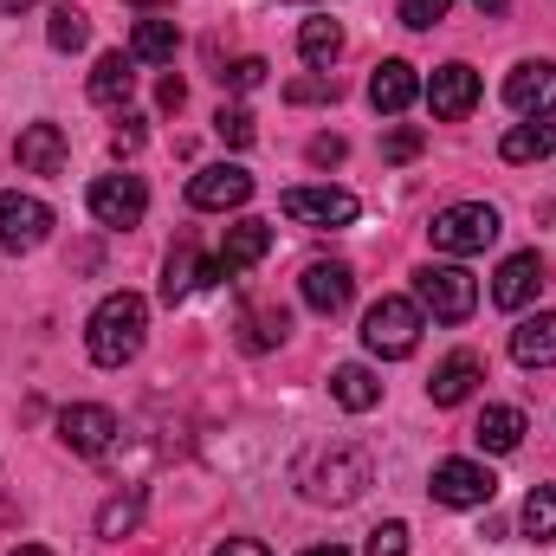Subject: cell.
<instances>
[{"label":"cell","instance_id":"cell-1","mask_svg":"<svg viewBox=\"0 0 556 556\" xmlns=\"http://www.w3.org/2000/svg\"><path fill=\"white\" fill-rule=\"evenodd\" d=\"M142 330H149V304H142L137 291H111V298L91 311V330H85L91 363H98V369H124L142 350Z\"/></svg>","mask_w":556,"mask_h":556},{"label":"cell","instance_id":"cell-2","mask_svg":"<svg viewBox=\"0 0 556 556\" xmlns=\"http://www.w3.org/2000/svg\"><path fill=\"white\" fill-rule=\"evenodd\" d=\"M369 485H376V466H369L363 446H330V453H317V459L304 466V498H311V505H330V511L356 505Z\"/></svg>","mask_w":556,"mask_h":556},{"label":"cell","instance_id":"cell-3","mask_svg":"<svg viewBox=\"0 0 556 556\" xmlns=\"http://www.w3.org/2000/svg\"><path fill=\"white\" fill-rule=\"evenodd\" d=\"M363 343H369V356H382V363L415 356V343H420V304H415V298H376V304L363 311Z\"/></svg>","mask_w":556,"mask_h":556},{"label":"cell","instance_id":"cell-4","mask_svg":"<svg viewBox=\"0 0 556 556\" xmlns=\"http://www.w3.org/2000/svg\"><path fill=\"white\" fill-rule=\"evenodd\" d=\"M415 304H420V317H433V324H466L472 304H479V278L466 266H420Z\"/></svg>","mask_w":556,"mask_h":556},{"label":"cell","instance_id":"cell-5","mask_svg":"<svg viewBox=\"0 0 556 556\" xmlns=\"http://www.w3.org/2000/svg\"><path fill=\"white\" fill-rule=\"evenodd\" d=\"M433 247L440 253H453V260H472V253H485L492 240H498V207H485V201H453V207H440L433 214Z\"/></svg>","mask_w":556,"mask_h":556},{"label":"cell","instance_id":"cell-6","mask_svg":"<svg viewBox=\"0 0 556 556\" xmlns=\"http://www.w3.org/2000/svg\"><path fill=\"white\" fill-rule=\"evenodd\" d=\"M278 207H285V220H298V227H350L356 214H363V201L350 194V188H285L278 194Z\"/></svg>","mask_w":556,"mask_h":556},{"label":"cell","instance_id":"cell-7","mask_svg":"<svg viewBox=\"0 0 556 556\" xmlns=\"http://www.w3.org/2000/svg\"><path fill=\"white\" fill-rule=\"evenodd\" d=\"M427 492H433V505L472 511V505H492L498 479H492V466H479V459H440L433 479H427Z\"/></svg>","mask_w":556,"mask_h":556},{"label":"cell","instance_id":"cell-8","mask_svg":"<svg viewBox=\"0 0 556 556\" xmlns=\"http://www.w3.org/2000/svg\"><path fill=\"white\" fill-rule=\"evenodd\" d=\"M117 415L111 408H98V402H78V408H65L59 415V446L65 453H78V459H104L111 446H117Z\"/></svg>","mask_w":556,"mask_h":556},{"label":"cell","instance_id":"cell-9","mask_svg":"<svg viewBox=\"0 0 556 556\" xmlns=\"http://www.w3.org/2000/svg\"><path fill=\"white\" fill-rule=\"evenodd\" d=\"M85 201H91V220H98V227H137L142 214H149L142 175H98Z\"/></svg>","mask_w":556,"mask_h":556},{"label":"cell","instance_id":"cell-10","mask_svg":"<svg viewBox=\"0 0 556 556\" xmlns=\"http://www.w3.org/2000/svg\"><path fill=\"white\" fill-rule=\"evenodd\" d=\"M247 201H253V175L240 162H214L188 181V207H201V214H227V207H247Z\"/></svg>","mask_w":556,"mask_h":556},{"label":"cell","instance_id":"cell-11","mask_svg":"<svg viewBox=\"0 0 556 556\" xmlns=\"http://www.w3.org/2000/svg\"><path fill=\"white\" fill-rule=\"evenodd\" d=\"M46 233H52V207L39 194H0V247L7 253H33V247H46Z\"/></svg>","mask_w":556,"mask_h":556},{"label":"cell","instance_id":"cell-12","mask_svg":"<svg viewBox=\"0 0 556 556\" xmlns=\"http://www.w3.org/2000/svg\"><path fill=\"white\" fill-rule=\"evenodd\" d=\"M420 98H427V111H433L440 124H459V117H472V104H479V72L453 59V65H440V72L427 78Z\"/></svg>","mask_w":556,"mask_h":556},{"label":"cell","instance_id":"cell-13","mask_svg":"<svg viewBox=\"0 0 556 556\" xmlns=\"http://www.w3.org/2000/svg\"><path fill=\"white\" fill-rule=\"evenodd\" d=\"M505 104H511L518 117H556V65L551 59H525V65H511V78H505Z\"/></svg>","mask_w":556,"mask_h":556},{"label":"cell","instance_id":"cell-14","mask_svg":"<svg viewBox=\"0 0 556 556\" xmlns=\"http://www.w3.org/2000/svg\"><path fill=\"white\" fill-rule=\"evenodd\" d=\"M298 291H304V304L317 311V317H337L343 304H350V291H356V278L343 260H311L304 278H298Z\"/></svg>","mask_w":556,"mask_h":556},{"label":"cell","instance_id":"cell-15","mask_svg":"<svg viewBox=\"0 0 556 556\" xmlns=\"http://www.w3.org/2000/svg\"><path fill=\"white\" fill-rule=\"evenodd\" d=\"M220 278H227L220 260H207V266H201V247H194V240H175V253H168V266H162V298H168V304H181L194 285H220Z\"/></svg>","mask_w":556,"mask_h":556},{"label":"cell","instance_id":"cell-16","mask_svg":"<svg viewBox=\"0 0 556 556\" xmlns=\"http://www.w3.org/2000/svg\"><path fill=\"white\" fill-rule=\"evenodd\" d=\"M538 291H544V260H538V253H511V260L498 266V278H492V304H498V311H525Z\"/></svg>","mask_w":556,"mask_h":556},{"label":"cell","instance_id":"cell-17","mask_svg":"<svg viewBox=\"0 0 556 556\" xmlns=\"http://www.w3.org/2000/svg\"><path fill=\"white\" fill-rule=\"evenodd\" d=\"M415 98H420V78H415L408 59H382V65L369 72V104H376L382 117H402Z\"/></svg>","mask_w":556,"mask_h":556},{"label":"cell","instance_id":"cell-18","mask_svg":"<svg viewBox=\"0 0 556 556\" xmlns=\"http://www.w3.org/2000/svg\"><path fill=\"white\" fill-rule=\"evenodd\" d=\"M130 98H137V59H130V52H104V59L91 65V104L124 111Z\"/></svg>","mask_w":556,"mask_h":556},{"label":"cell","instance_id":"cell-19","mask_svg":"<svg viewBox=\"0 0 556 556\" xmlns=\"http://www.w3.org/2000/svg\"><path fill=\"white\" fill-rule=\"evenodd\" d=\"M479 376H485V363L472 356V350H453L440 369H433V382H427V395H433V408H459L472 389H479Z\"/></svg>","mask_w":556,"mask_h":556},{"label":"cell","instance_id":"cell-20","mask_svg":"<svg viewBox=\"0 0 556 556\" xmlns=\"http://www.w3.org/2000/svg\"><path fill=\"white\" fill-rule=\"evenodd\" d=\"M13 162H20L26 175H59V168H65V130H59V124H26L20 142H13Z\"/></svg>","mask_w":556,"mask_h":556},{"label":"cell","instance_id":"cell-21","mask_svg":"<svg viewBox=\"0 0 556 556\" xmlns=\"http://www.w3.org/2000/svg\"><path fill=\"white\" fill-rule=\"evenodd\" d=\"M511 356H518L525 369H556V311L518 317V330H511Z\"/></svg>","mask_w":556,"mask_h":556},{"label":"cell","instance_id":"cell-22","mask_svg":"<svg viewBox=\"0 0 556 556\" xmlns=\"http://www.w3.org/2000/svg\"><path fill=\"white\" fill-rule=\"evenodd\" d=\"M273 253V227L266 220H233L227 227V247H220V266H227V278L247 273V266H260Z\"/></svg>","mask_w":556,"mask_h":556},{"label":"cell","instance_id":"cell-23","mask_svg":"<svg viewBox=\"0 0 556 556\" xmlns=\"http://www.w3.org/2000/svg\"><path fill=\"white\" fill-rule=\"evenodd\" d=\"M472 446L479 453H518L525 446V415L518 408H485L472 420Z\"/></svg>","mask_w":556,"mask_h":556},{"label":"cell","instance_id":"cell-24","mask_svg":"<svg viewBox=\"0 0 556 556\" xmlns=\"http://www.w3.org/2000/svg\"><path fill=\"white\" fill-rule=\"evenodd\" d=\"M330 395H337V408H350V415H369V408L382 402V382H376L363 363H343V369H330Z\"/></svg>","mask_w":556,"mask_h":556},{"label":"cell","instance_id":"cell-25","mask_svg":"<svg viewBox=\"0 0 556 556\" xmlns=\"http://www.w3.org/2000/svg\"><path fill=\"white\" fill-rule=\"evenodd\" d=\"M175 46H181L175 20L142 13V20H137V39H130V59H142V65H175Z\"/></svg>","mask_w":556,"mask_h":556},{"label":"cell","instance_id":"cell-26","mask_svg":"<svg viewBox=\"0 0 556 556\" xmlns=\"http://www.w3.org/2000/svg\"><path fill=\"white\" fill-rule=\"evenodd\" d=\"M498 155L505 162H544V155H556V124L551 117H525L518 130H505Z\"/></svg>","mask_w":556,"mask_h":556},{"label":"cell","instance_id":"cell-27","mask_svg":"<svg viewBox=\"0 0 556 556\" xmlns=\"http://www.w3.org/2000/svg\"><path fill=\"white\" fill-rule=\"evenodd\" d=\"M298 52H304V65L330 72V65L343 59V26H337V20H304V33H298Z\"/></svg>","mask_w":556,"mask_h":556},{"label":"cell","instance_id":"cell-28","mask_svg":"<svg viewBox=\"0 0 556 556\" xmlns=\"http://www.w3.org/2000/svg\"><path fill=\"white\" fill-rule=\"evenodd\" d=\"M142 505H149V492H142V485H130V492H117V498H111V505L98 511V538H104V544L130 538V531L142 525Z\"/></svg>","mask_w":556,"mask_h":556},{"label":"cell","instance_id":"cell-29","mask_svg":"<svg viewBox=\"0 0 556 556\" xmlns=\"http://www.w3.org/2000/svg\"><path fill=\"white\" fill-rule=\"evenodd\" d=\"M285 330H291L285 304H253V311L240 317V343H247V350H273V343H285Z\"/></svg>","mask_w":556,"mask_h":556},{"label":"cell","instance_id":"cell-30","mask_svg":"<svg viewBox=\"0 0 556 556\" xmlns=\"http://www.w3.org/2000/svg\"><path fill=\"white\" fill-rule=\"evenodd\" d=\"M525 538L531 544H551L556 538V485H531V498H525Z\"/></svg>","mask_w":556,"mask_h":556},{"label":"cell","instance_id":"cell-31","mask_svg":"<svg viewBox=\"0 0 556 556\" xmlns=\"http://www.w3.org/2000/svg\"><path fill=\"white\" fill-rule=\"evenodd\" d=\"M46 39H52V52H78V46L91 39V20H85L78 7H52V26H46Z\"/></svg>","mask_w":556,"mask_h":556},{"label":"cell","instance_id":"cell-32","mask_svg":"<svg viewBox=\"0 0 556 556\" xmlns=\"http://www.w3.org/2000/svg\"><path fill=\"white\" fill-rule=\"evenodd\" d=\"M214 130H220V142H227V149H247V142L260 137V130H253V111H247V104H220Z\"/></svg>","mask_w":556,"mask_h":556},{"label":"cell","instance_id":"cell-33","mask_svg":"<svg viewBox=\"0 0 556 556\" xmlns=\"http://www.w3.org/2000/svg\"><path fill=\"white\" fill-rule=\"evenodd\" d=\"M285 104H337V78H330V72L291 78V85H285Z\"/></svg>","mask_w":556,"mask_h":556},{"label":"cell","instance_id":"cell-34","mask_svg":"<svg viewBox=\"0 0 556 556\" xmlns=\"http://www.w3.org/2000/svg\"><path fill=\"white\" fill-rule=\"evenodd\" d=\"M363 556H408V525H402V518L376 525V531H369V544H363Z\"/></svg>","mask_w":556,"mask_h":556},{"label":"cell","instance_id":"cell-35","mask_svg":"<svg viewBox=\"0 0 556 556\" xmlns=\"http://www.w3.org/2000/svg\"><path fill=\"white\" fill-rule=\"evenodd\" d=\"M420 149H427V130L402 124V130H389V142H382V162H415Z\"/></svg>","mask_w":556,"mask_h":556},{"label":"cell","instance_id":"cell-36","mask_svg":"<svg viewBox=\"0 0 556 556\" xmlns=\"http://www.w3.org/2000/svg\"><path fill=\"white\" fill-rule=\"evenodd\" d=\"M446 7H453V0H402V26L427 33V26H440V20H446Z\"/></svg>","mask_w":556,"mask_h":556},{"label":"cell","instance_id":"cell-37","mask_svg":"<svg viewBox=\"0 0 556 556\" xmlns=\"http://www.w3.org/2000/svg\"><path fill=\"white\" fill-rule=\"evenodd\" d=\"M220 85H227V91H253V85H266V59H233V65L220 72Z\"/></svg>","mask_w":556,"mask_h":556},{"label":"cell","instance_id":"cell-38","mask_svg":"<svg viewBox=\"0 0 556 556\" xmlns=\"http://www.w3.org/2000/svg\"><path fill=\"white\" fill-rule=\"evenodd\" d=\"M304 155H311L317 168H337V162L350 155V142H343V137H311V149H304Z\"/></svg>","mask_w":556,"mask_h":556},{"label":"cell","instance_id":"cell-39","mask_svg":"<svg viewBox=\"0 0 556 556\" xmlns=\"http://www.w3.org/2000/svg\"><path fill=\"white\" fill-rule=\"evenodd\" d=\"M155 104H162V111H181V104H188V85H181V78L168 72V78L155 85Z\"/></svg>","mask_w":556,"mask_h":556},{"label":"cell","instance_id":"cell-40","mask_svg":"<svg viewBox=\"0 0 556 556\" xmlns=\"http://www.w3.org/2000/svg\"><path fill=\"white\" fill-rule=\"evenodd\" d=\"M137 149H142V124H124V130L111 137V155H117V162H124V155H137Z\"/></svg>","mask_w":556,"mask_h":556},{"label":"cell","instance_id":"cell-41","mask_svg":"<svg viewBox=\"0 0 556 556\" xmlns=\"http://www.w3.org/2000/svg\"><path fill=\"white\" fill-rule=\"evenodd\" d=\"M214 556H273V551H266L260 538H227V544H220Z\"/></svg>","mask_w":556,"mask_h":556},{"label":"cell","instance_id":"cell-42","mask_svg":"<svg viewBox=\"0 0 556 556\" xmlns=\"http://www.w3.org/2000/svg\"><path fill=\"white\" fill-rule=\"evenodd\" d=\"M304 556H350V551H343V544H311Z\"/></svg>","mask_w":556,"mask_h":556},{"label":"cell","instance_id":"cell-43","mask_svg":"<svg viewBox=\"0 0 556 556\" xmlns=\"http://www.w3.org/2000/svg\"><path fill=\"white\" fill-rule=\"evenodd\" d=\"M472 7H479V13H505L511 0H472Z\"/></svg>","mask_w":556,"mask_h":556},{"label":"cell","instance_id":"cell-44","mask_svg":"<svg viewBox=\"0 0 556 556\" xmlns=\"http://www.w3.org/2000/svg\"><path fill=\"white\" fill-rule=\"evenodd\" d=\"M26 7H39V0H0V13H26Z\"/></svg>","mask_w":556,"mask_h":556},{"label":"cell","instance_id":"cell-45","mask_svg":"<svg viewBox=\"0 0 556 556\" xmlns=\"http://www.w3.org/2000/svg\"><path fill=\"white\" fill-rule=\"evenodd\" d=\"M13 556H52V551H39V544H20V551H13Z\"/></svg>","mask_w":556,"mask_h":556},{"label":"cell","instance_id":"cell-46","mask_svg":"<svg viewBox=\"0 0 556 556\" xmlns=\"http://www.w3.org/2000/svg\"><path fill=\"white\" fill-rule=\"evenodd\" d=\"M130 7H162V0H130Z\"/></svg>","mask_w":556,"mask_h":556},{"label":"cell","instance_id":"cell-47","mask_svg":"<svg viewBox=\"0 0 556 556\" xmlns=\"http://www.w3.org/2000/svg\"><path fill=\"white\" fill-rule=\"evenodd\" d=\"M298 7H311V0H298Z\"/></svg>","mask_w":556,"mask_h":556}]
</instances>
